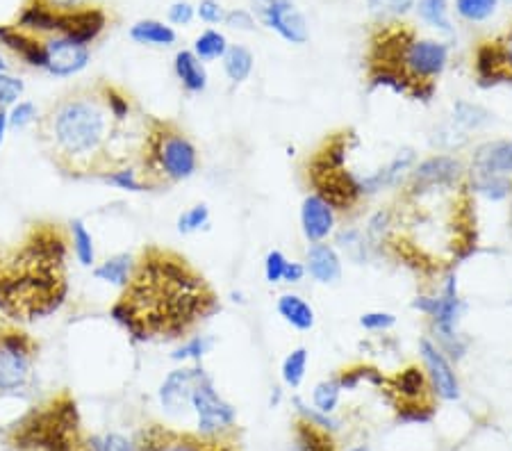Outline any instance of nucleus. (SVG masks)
Listing matches in <instances>:
<instances>
[{
  "label": "nucleus",
  "mask_w": 512,
  "mask_h": 451,
  "mask_svg": "<svg viewBox=\"0 0 512 451\" xmlns=\"http://www.w3.org/2000/svg\"><path fill=\"white\" fill-rule=\"evenodd\" d=\"M221 310L208 278L183 253L148 244L110 317L135 342H173L194 333Z\"/></svg>",
  "instance_id": "1"
},
{
  "label": "nucleus",
  "mask_w": 512,
  "mask_h": 451,
  "mask_svg": "<svg viewBox=\"0 0 512 451\" xmlns=\"http://www.w3.org/2000/svg\"><path fill=\"white\" fill-rule=\"evenodd\" d=\"M137 121L114 119L98 80L71 89L48 105L37 119V139L64 176L101 180L110 171L137 162L146 130V123L135 128Z\"/></svg>",
  "instance_id": "2"
},
{
  "label": "nucleus",
  "mask_w": 512,
  "mask_h": 451,
  "mask_svg": "<svg viewBox=\"0 0 512 451\" xmlns=\"http://www.w3.org/2000/svg\"><path fill=\"white\" fill-rule=\"evenodd\" d=\"M69 253V231L55 221H37L19 244L0 246V313L16 324L55 315L69 297Z\"/></svg>",
  "instance_id": "3"
},
{
  "label": "nucleus",
  "mask_w": 512,
  "mask_h": 451,
  "mask_svg": "<svg viewBox=\"0 0 512 451\" xmlns=\"http://www.w3.org/2000/svg\"><path fill=\"white\" fill-rule=\"evenodd\" d=\"M449 64V46L417 37L406 23L381 21L367 48V78L371 87L428 103L437 92V78Z\"/></svg>",
  "instance_id": "4"
},
{
  "label": "nucleus",
  "mask_w": 512,
  "mask_h": 451,
  "mask_svg": "<svg viewBox=\"0 0 512 451\" xmlns=\"http://www.w3.org/2000/svg\"><path fill=\"white\" fill-rule=\"evenodd\" d=\"M5 442L14 451H82V417L71 392H60L35 406L5 429Z\"/></svg>",
  "instance_id": "5"
},
{
  "label": "nucleus",
  "mask_w": 512,
  "mask_h": 451,
  "mask_svg": "<svg viewBox=\"0 0 512 451\" xmlns=\"http://www.w3.org/2000/svg\"><path fill=\"white\" fill-rule=\"evenodd\" d=\"M135 164L139 178L151 192L192 178L198 171V151L176 123L148 117Z\"/></svg>",
  "instance_id": "6"
},
{
  "label": "nucleus",
  "mask_w": 512,
  "mask_h": 451,
  "mask_svg": "<svg viewBox=\"0 0 512 451\" xmlns=\"http://www.w3.org/2000/svg\"><path fill=\"white\" fill-rule=\"evenodd\" d=\"M353 135L333 133L319 146L308 162V180L315 187V194L324 199L333 210H353L360 203L362 194L360 176L346 169V153Z\"/></svg>",
  "instance_id": "7"
},
{
  "label": "nucleus",
  "mask_w": 512,
  "mask_h": 451,
  "mask_svg": "<svg viewBox=\"0 0 512 451\" xmlns=\"http://www.w3.org/2000/svg\"><path fill=\"white\" fill-rule=\"evenodd\" d=\"M39 342L12 319L0 317V395H21L35 379Z\"/></svg>",
  "instance_id": "8"
},
{
  "label": "nucleus",
  "mask_w": 512,
  "mask_h": 451,
  "mask_svg": "<svg viewBox=\"0 0 512 451\" xmlns=\"http://www.w3.org/2000/svg\"><path fill=\"white\" fill-rule=\"evenodd\" d=\"M383 390L399 410L403 422H428L433 415V388L426 372L417 365L401 369L392 379H385Z\"/></svg>",
  "instance_id": "9"
},
{
  "label": "nucleus",
  "mask_w": 512,
  "mask_h": 451,
  "mask_svg": "<svg viewBox=\"0 0 512 451\" xmlns=\"http://www.w3.org/2000/svg\"><path fill=\"white\" fill-rule=\"evenodd\" d=\"M135 451H239L233 433L203 436V433L178 431L164 424H146L132 440Z\"/></svg>",
  "instance_id": "10"
},
{
  "label": "nucleus",
  "mask_w": 512,
  "mask_h": 451,
  "mask_svg": "<svg viewBox=\"0 0 512 451\" xmlns=\"http://www.w3.org/2000/svg\"><path fill=\"white\" fill-rule=\"evenodd\" d=\"M192 410L198 420V433H203V436H224V433H233L237 413L235 408L219 395V390L214 388L210 374H205L194 388Z\"/></svg>",
  "instance_id": "11"
},
{
  "label": "nucleus",
  "mask_w": 512,
  "mask_h": 451,
  "mask_svg": "<svg viewBox=\"0 0 512 451\" xmlns=\"http://www.w3.org/2000/svg\"><path fill=\"white\" fill-rule=\"evenodd\" d=\"M251 14L255 21L274 30L287 44L303 46L310 39L308 21L294 0H251Z\"/></svg>",
  "instance_id": "12"
},
{
  "label": "nucleus",
  "mask_w": 512,
  "mask_h": 451,
  "mask_svg": "<svg viewBox=\"0 0 512 451\" xmlns=\"http://www.w3.org/2000/svg\"><path fill=\"white\" fill-rule=\"evenodd\" d=\"M110 16L101 5H80L73 10H57V37H66L76 44L89 46L103 35ZM53 35V37H55Z\"/></svg>",
  "instance_id": "13"
},
{
  "label": "nucleus",
  "mask_w": 512,
  "mask_h": 451,
  "mask_svg": "<svg viewBox=\"0 0 512 451\" xmlns=\"http://www.w3.org/2000/svg\"><path fill=\"white\" fill-rule=\"evenodd\" d=\"M474 69L481 87L512 82V30L506 37L478 44L474 53Z\"/></svg>",
  "instance_id": "14"
},
{
  "label": "nucleus",
  "mask_w": 512,
  "mask_h": 451,
  "mask_svg": "<svg viewBox=\"0 0 512 451\" xmlns=\"http://www.w3.org/2000/svg\"><path fill=\"white\" fill-rule=\"evenodd\" d=\"M44 71L53 78H73L87 69L92 60L89 46L76 44L66 37H46L44 39Z\"/></svg>",
  "instance_id": "15"
},
{
  "label": "nucleus",
  "mask_w": 512,
  "mask_h": 451,
  "mask_svg": "<svg viewBox=\"0 0 512 451\" xmlns=\"http://www.w3.org/2000/svg\"><path fill=\"white\" fill-rule=\"evenodd\" d=\"M205 374L208 372L201 367V363L178 367V369H173V372H169L167 379L162 381L160 392H158L162 408L173 415L192 408V392Z\"/></svg>",
  "instance_id": "16"
},
{
  "label": "nucleus",
  "mask_w": 512,
  "mask_h": 451,
  "mask_svg": "<svg viewBox=\"0 0 512 451\" xmlns=\"http://www.w3.org/2000/svg\"><path fill=\"white\" fill-rule=\"evenodd\" d=\"M419 354L424 360V372L431 381V388L437 397L453 401L460 397V383L458 376L453 372L449 358L444 351L437 347V342H431L428 338L419 340Z\"/></svg>",
  "instance_id": "17"
},
{
  "label": "nucleus",
  "mask_w": 512,
  "mask_h": 451,
  "mask_svg": "<svg viewBox=\"0 0 512 451\" xmlns=\"http://www.w3.org/2000/svg\"><path fill=\"white\" fill-rule=\"evenodd\" d=\"M465 164L453 155H433L410 171V185H453L465 178Z\"/></svg>",
  "instance_id": "18"
},
{
  "label": "nucleus",
  "mask_w": 512,
  "mask_h": 451,
  "mask_svg": "<svg viewBox=\"0 0 512 451\" xmlns=\"http://www.w3.org/2000/svg\"><path fill=\"white\" fill-rule=\"evenodd\" d=\"M301 228L308 242H324L335 228V210L317 194H308L301 205Z\"/></svg>",
  "instance_id": "19"
},
{
  "label": "nucleus",
  "mask_w": 512,
  "mask_h": 451,
  "mask_svg": "<svg viewBox=\"0 0 512 451\" xmlns=\"http://www.w3.org/2000/svg\"><path fill=\"white\" fill-rule=\"evenodd\" d=\"M478 176H512V142L499 139V142L481 144L472 155V171Z\"/></svg>",
  "instance_id": "20"
},
{
  "label": "nucleus",
  "mask_w": 512,
  "mask_h": 451,
  "mask_svg": "<svg viewBox=\"0 0 512 451\" xmlns=\"http://www.w3.org/2000/svg\"><path fill=\"white\" fill-rule=\"evenodd\" d=\"M305 269H308L310 276L315 278L317 283H337L342 278V260L337 256V251L326 242H315L308 249V256H305Z\"/></svg>",
  "instance_id": "21"
},
{
  "label": "nucleus",
  "mask_w": 512,
  "mask_h": 451,
  "mask_svg": "<svg viewBox=\"0 0 512 451\" xmlns=\"http://www.w3.org/2000/svg\"><path fill=\"white\" fill-rule=\"evenodd\" d=\"M412 162H415V151H403L396 155V158L387 164V167L374 171V174H369L365 178H360V187H362V194H376L381 190H387V187H396L403 180V176L408 174Z\"/></svg>",
  "instance_id": "22"
},
{
  "label": "nucleus",
  "mask_w": 512,
  "mask_h": 451,
  "mask_svg": "<svg viewBox=\"0 0 512 451\" xmlns=\"http://www.w3.org/2000/svg\"><path fill=\"white\" fill-rule=\"evenodd\" d=\"M173 73L185 92L203 94L208 89V69L192 51H178L173 57Z\"/></svg>",
  "instance_id": "23"
},
{
  "label": "nucleus",
  "mask_w": 512,
  "mask_h": 451,
  "mask_svg": "<svg viewBox=\"0 0 512 451\" xmlns=\"http://www.w3.org/2000/svg\"><path fill=\"white\" fill-rule=\"evenodd\" d=\"M130 39L139 46H158V48H167L176 44V30L173 26H167L164 21L158 19H142L137 21L135 26L130 28Z\"/></svg>",
  "instance_id": "24"
},
{
  "label": "nucleus",
  "mask_w": 512,
  "mask_h": 451,
  "mask_svg": "<svg viewBox=\"0 0 512 451\" xmlns=\"http://www.w3.org/2000/svg\"><path fill=\"white\" fill-rule=\"evenodd\" d=\"M132 267H135V256H132V253H114V256L94 265V278L96 281L114 285L119 287V290H123L126 283L130 281Z\"/></svg>",
  "instance_id": "25"
},
{
  "label": "nucleus",
  "mask_w": 512,
  "mask_h": 451,
  "mask_svg": "<svg viewBox=\"0 0 512 451\" xmlns=\"http://www.w3.org/2000/svg\"><path fill=\"white\" fill-rule=\"evenodd\" d=\"M280 317L296 331H310L315 326V310L299 294H283L276 303Z\"/></svg>",
  "instance_id": "26"
},
{
  "label": "nucleus",
  "mask_w": 512,
  "mask_h": 451,
  "mask_svg": "<svg viewBox=\"0 0 512 451\" xmlns=\"http://www.w3.org/2000/svg\"><path fill=\"white\" fill-rule=\"evenodd\" d=\"M294 442L296 451H337L328 429H321V426L303 420V417L294 424Z\"/></svg>",
  "instance_id": "27"
},
{
  "label": "nucleus",
  "mask_w": 512,
  "mask_h": 451,
  "mask_svg": "<svg viewBox=\"0 0 512 451\" xmlns=\"http://www.w3.org/2000/svg\"><path fill=\"white\" fill-rule=\"evenodd\" d=\"M221 62H224V73L228 76V80L235 82V85L237 82L249 80L255 67L253 53L242 44H230L226 55L221 57Z\"/></svg>",
  "instance_id": "28"
},
{
  "label": "nucleus",
  "mask_w": 512,
  "mask_h": 451,
  "mask_svg": "<svg viewBox=\"0 0 512 451\" xmlns=\"http://www.w3.org/2000/svg\"><path fill=\"white\" fill-rule=\"evenodd\" d=\"M69 237H71V251L82 267L96 265V246H94V235L89 233L82 219H73L69 224Z\"/></svg>",
  "instance_id": "29"
},
{
  "label": "nucleus",
  "mask_w": 512,
  "mask_h": 451,
  "mask_svg": "<svg viewBox=\"0 0 512 451\" xmlns=\"http://www.w3.org/2000/svg\"><path fill=\"white\" fill-rule=\"evenodd\" d=\"M228 46H230V44H228V39H226L224 32L210 28V30H203L201 35H198V37L194 39L192 53L198 57V60H201V62L205 64V62L221 60V57L226 55Z\"/></svg>",
  "instance_id": "30"
},
{
  "label": "nucleus",
  "mask_w": 512,
  "mask_h": 451,
  "mask_svg": "<svg viewBox=\"0 0 512 451\" xmlns=\"http://www.w3.org/2000/svg\"><path fill=\"white\" fill-rule=\"evenodd\" d=\"M419 19L435 30L451 35V19H449V3L447 0H419L417 5Z\"/></svg>",
  "instance_id": "31"
},
{
  "label": "nucleus",
  "mask_w": 512,
  "mask_h": 451,
  "mask_svg": "<svg viewBox=\"0 0 512 451\" xmlns=\"http://www.w3.org/2000/svg\"><path fill=\"white\" fill-rule=\"evenodd\" d=\"M469 176H472L469 187L492 201L506 199V196L512 192V183L508 180V176H478V174H469Z\"/></svg>",
  "instance_id": "32"
},
{
  "label": "nucleus",
  "mask_w": 512,
  "mask_h": 451,
  "mask_svg": "<svg viewBox=\"0 0 512 451\" xmlns=\"http://www.w3.org/2000/svg\"><path fill=\"white\" fill-rule=\"evenodd\" d=\"M101 180L105 185H112L123 192H148L146 185L142 183V178H139L137 164H126V167L114 169L110 174H105Z\"/></svg>",
  "instance_id": "33"
},
{
  "label": "nucleus",
  "mask_w": 512,
  "mask_h": 451,
  "mask_svg": "<svg viewBox=\"0 0 512 451\" xmlns=\"http://www.w3.org/2000/svg\"><path fill=\"white\" fill-rule=\"evenodd\" d=\"M214 347V340L210 335H192V338L185 340L180 347L173 351L171 358L178 360V363H201L205 354H210Z\"/></svg>",
  "instance_id": "34"
},
{
  "label": "nucleus",
  "mask_w": 512,
  "mask_h": 451,
  "mask_svg": "<svg viewBox=\"0 0 512 451\" xmlns=\"http://www.w3.org/2000/svg\"><path fill=\"white\" fill-rule=\"evenodd\" d=\"M499 0H456V14L467 23H483L497 12Z\"/></svg>",
  "instance_id": "35"
},
{
  "label": "nucleus",
  "mask_w": 512,
  "mask_h": 451,
  "mask_svg": "<svg viewBox=\"0 0 512 451\" xmlns=\"http://www.w3.org/2000/svg\"><path fill=\"white\" fill-rule=\"evenodd\" d=\"M453 121H456L462 130H478L483 128L487 121H492V114L483 110L481 105L460 101L456 103V108H453Z\"/></svg>",
  "instance_id": "36"
},
{
  "label": "nucleus",
  "mask_w": 512,
  "mask_h": 451,
  "mask_svg": "<svg viewBox=\"0 0 512 451\" xmlns=\"http://www.w3.org/2000/svg\"><path fill=\"white\" fill-rule=\"evenodd\" d=\"M417 0H367L369 12L381 21H396L412 12Z\"/></svg>",
  "instance_id": "37"
},
{
  "label": "nucleus",
  "mask_w": 512,
  "mask_h": 451,
  "mask_svg": "<svg viewBox=\"0 0 512 451\" xmlns=\"http://www.w3.org/2000/svg\"><path fill=\"white\" fill-rule=\"evenodd\" d=\"M305 369H308V349H294L292 354L283 360V381L289 388H299L305 379Z\"/></svg>",
  "instance_id": "38"
},
{
  "label": "nucleus",
  "mask_w": 512,
  "mask_h": 451,
  "mask_svg": "<svg viewBox=\"0 0 512 451\" xmlns=\"http://www.w3.org/2000/svg\"><path fill=\"white\" fill-rule=\"evenodd\" d=\"M208 224H210V208L205 203H196L178 217V233L192 235L196 231H201V228H208Z\"/></svg>",
  "instance_id": "39"
},
{
  "label": "nucleus",
  "mask_w": 512,
  "mask_h": 451,
  "mask_svg": "<svg viewBox=\"0 0 512 451\" xmlns=\"http://www.w3.org/2000/svg\"><path fill=\"white\" fill-rule=\"evenodd\" d=\"M340 392H342V388H340V383H337V379L319 383L315 392H312V401H315V408L319 410V413H326V415L333 413L337 404H340Z\"/></svg>",
  "instance_id": "40"
},
{
  "label": "nucleus",
  "mask_w": 512,
  "mask_h": 451,
  "mask_svg": "<svg viewBox=\"0 0 512 451\" xmlns=\"http://www.w3.org/2000/svg\"><path fill=\"white\" fill-rule=\"evenodd\" d=\"M26 92V82L12 76L10 71H0V110H10L14 103H19Z\"/></svg>",
  "instance_id": "41"
},
{
  "label": "nucleus",
  "mask_w": 512,
  "mask_h": 451,
  "mask_svg": "<svg viewBox=\"0 0 512 451\" xmlns=\"http://www.w3.org/2000/svg\"><path fill=\"white\" fill-rule=\"evenodd\" d=\"M37 119H39V110L32 101H19L7 110V123H10L12 130L28 128L32 123H37Z\"/></svg>",
  "instance_id": "42"
},
{
  "label": "nucleus",
  "mask_w": 512,
  "mask_h": 451,
  "mask_svg": "<svg viewBox=\"0 0 512 451\" xmlns=\"http://www.w3.org/2000/svg\"><path fill=\"white\" fill-rule=\"evenodd\" d=\"M82 451H135L128 438L119 436V433H103V436H92L85 440Z\"/></svg>",
  "instance_id": "43"
},
{
  "label": "nucleus",
  "mask_w": 512,
  "mask_h": 451,
  "mask_svg": "<svg viewBox=\"0 0 512 451\" xmlns=\"http://www.w3.org/2000/svg\"><path fill=\"white\" fill-rule=\"evenodd\" d=\"M287 258L283 251H269L267 258H264V276H267L269 283H283V274H285V267H287Z\"/></svg>",
  "instance_id": "44"
},
{
  "label": "nucleus",
  "mask_w": 512,
  "mask_h": 451,
  "mask_svg": "<svg viewBox=\"0 0 512 451\" xmlns=\"http://www.w3.org/2000/svg\"><path fill=\"white\" fill-rule=\"evenodd\" d=\"M196 16L203 23H208V26H217V23H224L226 10L219 0H201V3L196 5Z\"/></svg>",
  "instance_id": "45"
},
{
  "label": "nucleus",
  "mask_w": 512,
  "mask_h": 451,
  "mask_svg": "<svg viewBox=\"0 0 512 451\" xmlns=\"http://www.w3.org/2000/svg\"><path fill=\"white\" fill-rule=\"evenodd\" d=\"M169 23H173V26H189L196 19V5L189 3V0H176L169 7Z\"/></svg>",
  "instance_id": "46"
},
{
  "label": "nucleus",
  "mask_w": 512,
  "mask_h": 451,
  "mask_svg": "<svg viewBox=\"0 0 512 451\" xmlns=\"http://www.w3.org/2000/svg\"><path fill=\"white\" fill-rule=\"evenodd\" d=\"M224 23L230 30H237V32H253L255 30V16L249 10L226 12Z\"/></svg>",
  "instance_id": "47"
},
{
  "label": "nucleus",
  "mask_w": 512,
  "mask_h": 451,
  "mask_svg": "<svg viewBox=\"0 0 512 451\" xmlns=\"http://www.w3.org/2000/svg\"><path fill=\"white\" fill-rule=\"evenodd\" d=\"M396 324V317L392 313H365L360 317V326L367 331H387Z\"/></svg>",
  "instance_id": "48"
},
{
  "label": "nucleus",
  "mask_w": 512,
  "mask_h": 451,
  "mask_svg": "<svg viewBox=\"0 0 512 451\" xmlns=\"http://www.w3.org/2000/svg\"><path fill=\"white\" fill-rule=\"evenodd\" d=\"M305 272H308V269H305L301 262H287L285 274H283V283H301Z\"/></svg>",
  "instance_id": "49"
},
{
  "label": "nucleus",
  "mask_w": 512,
  "mask_h": 451,
  "mask_svg": "<svg viewBox=\"0 0 512 451\" xmlns=\"http://www.w3.org/2000/svg\"><path fill=\"white\" fill-rule=\"evenodd\" d=\"M46 3L55 7V10H73V7L85 5L87 0H46Z\"/></svg>",
  "instance_id": "50"
},
{
  "label": "nucleus",
  "mask_w": 512,
  "mask_h": 451,
  "mask_svg": "<svg viewBox=\"0 0 512 451\" xmlns=\"http://www.w3.org/2000/svg\"><path fill=\"white\" fill-rule=\"evenodd\" d=\"M7 130H10V123H7V110H0V146L5 142Z\"/></svg>",
  "instance_id": "51"
},
{
  "label": "nucleus",
  "mask_w": 512,
  "mask_h": 451,
  "mask_svg": "<svg viewBox=\"0 0 512 451\" xmlns=\"http://www.w3.org/2000/svg\"><path fill=\"white\" fill-rule=\"evenodd\" d=\"M0 71H10V64H7L3 53H0Z\"/></svg>",
  "instance_id": "52"
},
{
  "label": "nucleus",
  "mask_w": 512,
  "mask_h": 451,
  "mask_svg": "<svg viewBox=\"0 0 512 451\" xmlns=\"http://www.w3.org/2000/svg\"><path fill=\"white\" fill-rule=\"evenodd\" d=\"M351 451H369L367 447H355V449H351Z\"/></svg>",
  "instance_id": "53"
},
{
  "label": "nucleus",
  "mask_w": 512,
  "mask_h": 451,
  "mask_svg": "<svg viewBox=\"0 0 512 451\" xmlns=\"http://www.w3.org/2000/svg\"><path fill=\"white\" fill-rule=\"evenodd\" d=\"M508 3H512V0H508Z\"/></svg>",
  "instance_id": "54"
}]
</instances>
